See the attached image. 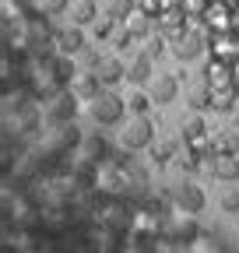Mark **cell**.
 <instances>
[{
    "label": "cell",
    "instance_id": "cell-27",
    "mask_svg": "<svg viewBox=\"0 0 239 253\" xmlns=\"http://www.w3.org/2000/svg\"><path fill=\"white\" fill-rule=\"evenodd\" d=\"M155 4L159 0H144V14H155Z\"/></svg>",
    "mask_w": 239,
    "mask_h": 253
},
{
    "label": "cell",
    "instance_id": "cell-2",
    "mask_svg": "<svg viewBox=\"0 0 239 253\" xmlns=\"http://www.w3.org/2000/svg\"><path fill=\"white\" fill-rule=\"evenodd\" d=\"M120 144L127 151H141V148H152L155 144V126L148 116H130L127 126H120Z\"/></svg>",
    "mask_w": 239,
    "mask_h": 253
},
{
    "label": "cell",
    "instance_id": "cell-9",
    "mask_svg": "<svg viewBox=\"0 0 239 253\" xmlns=\"http://www.w3.org/2000/svg\"><path fill=\"white\" fill-rule=\"evenodd\" d=\"M197 236H200V229H197L194 214H179L172 225H169V239H176V243H194Z\"/></svg>",
    "mask_w": 239,
    "mask_h": 253
},
{
    "label": "cell",
    "instance_id": "cell-4",
    "mask_svg": "<svg viewBox=\"0 0 239 253\" xmlns=\"http://www.w3.org/2000/svg\"><path fill=\"white\" fill-rule=\"evenodd\" d=\"M74 116H78V95H74V88L53 91V99H49V120H56V123H74Z\"/></svg>",
    "mask_w": 239,
    "mask_h": 253
},
{
    "label": "cell",
    "instance_id": "cell-7",
    "mask_svg": "<svg viewBox=\"0 0 239 253\" xmlns=\"http://www.w3.org/2000/svg\"><path fill=\"white\" fill-rule=\"evenodd\" d=\"M53 42H56L60 56H71V60H74V53L84 49V36H81V28H78V25H71V28H64V32H56Z\"/></svg>",
    "mask_w": 239,
    "mask_h": 253
},
{
    "label": "cell",
    "instance_id": "cell-16",
    "mask_svg": "<svg viewBox=\"0 0 239 253\" xmlns=\"http://www.w3.org/2000/svg\"><path fill=\"white\" fill-rule=\"evenodd\" d=\"M134 11H137V0H109V4H106V18H113L120 25H123Z\"/></svg>",
    "mask_w": 239,
    "mask_h": 253
},
{
    "label": "cell",
    "instance_id": "cell-12",
    "mask_svg": "<svg viewBox=\"0 0 239 253\" xmlns=\"http://www.w3.org/2000/svg\"><path fill=\"white\" fill-rule=\"evenodd\" d=\"M123 32H127V36L130 39H144V36H152V14H144L141 7L123 21Z\"/></svg>",
    "mask_w": 239,
    "mask_h": 253
},
{
    "label": "cell",
    "instance_id": "cell-17",
    "mask_svg": "<svg viewBox=\"0 0 239 253\" xmlns=\"http://www.w3.org/2000/svg\"><path fill=\"white\" fill-rule=\"evenodd\" d=\"M187 102H190V109H194V113H204L207 106H215V91H207V88H194V91L187 95Z\"/></svg>",
    "mask_w": 239,
    "mask_h": 253
},
{
    "label": "cell",
    "instance_id": "cell-22",
    "mask_svg": "<svg viewBox=\"0 0 239 253\" xmlns=\"http://www.w3.org/2000/svg\"><path fill=\"white\" fill-rule=\"evenodd\" d=\"M183 134H187L190 141L204 137V120H200V116H190V120H183Z\"/></svg>",
    "mask_w": 239,
    "mask_h": 253
},
{
    "label": "cell",
    "instance_id": "cell-19",
    "mask_svg": "<svg viewBox=\"0 0 239 253\" xmlns=\"http://www.w3.org/2000/svg\"><path fill=\"white\" fill-rule=\"evenodd\" d=\"M172 155H176V141H159V144H152V162L165 166Z\"/></svg>",
    "mask_w": 239,
    "mask_h": 253
},
{
    "label": "cell",
    "instance_id": "cell-8",
    "mask_svg": "<svg viewBox=\"0 0 239 253\" xmlns=\"http://www.w3.org/2000/svg\"><path fill=\"white\" fill-rule=\"evenodd\" d=\"M176 91H179V78L176 74H155L152 78V102L165 106L176 99Z\"/></svg>",
    "mask_w": 239,
    "mask_h": 253
},
{
    "label": "cell",
    "instance_id": "cell-15",
    "mask_svg": "<svg viewBox=\"0 0 239 253\" xmlns=\"http://www.w3.org/2000/svg\"><path fill=\"white\" fill-rule=\"evenodd\" d=\"M99 91H102V84H99V78H95L92 71L74 78V95H78V99H95Z\"/></svg>",
    "mask_w": 239,
    "mask_h": 253
},
{
    "label": "cell",
    "instance_id": "cell-13",
    "mask_svg": "<svg viewBox=\"0 0 239 253\" xmlns=\"http://www.w3.org/2000/svg\"><path fill=\"white\" fill-rule=\"evenodd\" d=\"M67 14H71V21H74L78 28H81V25H95V21H99V18H95V14H99L95 0H74Z\"/></svg>",
    "mask_w": 239,
    "mask_h": 253
},
{
    "label": "cell",
    "instance_id": "cell-6",
    "mask_svg": "<svg viewBox=\"0 0 239 253\" xmlns=\"http://www.w3.org/2000/svg\"><path fill=\"white\" fill-rule=\"evenodd\" d=\"M74 78H78V67H74V60L56 53V56L49 60V81H53L56 88H64V84H74Z\"/></svg>",
    "mask_w": 239,
    "mask_h": 253
},
{
    "label": "cell",
    "instance_id": "cell-21",
    "mask_svg": "<svg viewBox=\"0 0 239 253\" xmlns=\"http://www.w3.org/2000/svg\"><path fill=\"white\" fill-rule=\"evenodd\" d=\"M218 204H222V211L239 214V190H236V186H225V190H222V197H218Z\"/></svg>",
    "mask_w": 239,
    "mask_h": 253
},
{
    "label": "cell",
    "instance_id": "cell-24",
    "mask_svg": "<svg viewBox=\"0 0 239 253\" xmlns=\"http://www.w3.org/2000/svg\"><path fill=\"white\" fill-rule=\"evenodd\" d=\"M215 106L218 109H232V91H215Z\"/></svg>",
    "mask_w": 239,
    "mask_h": 253
},
{
    "label": "cell",
    "instance_id": "cell-18",
    "mask_svg": "<svg viewBox=\"0 0 239 253\" xmlns=\"http://www.w3.org/2000/svg\"><path fill=\"white\" fill-rule=\"evenodd\" d=\"M215 155H239V134L225 130V134L215 141Z\"/></svg>",
    "mask_w": 239,
    "mask_h": 253
},
{
    "label": "cell",
    "instance_id": "cell-23",
    "mask_svg": "<svg viewBox=\"0 0 239 253\" xmlns=\"http://www.w3.org/2000/svg\"><path fill=\"white\" fill-rule=\"evenodd\" d=\"M92 28H95V36H99V39H106L109 32H113V18H99V21H95Z\"/></svg>",
    "mask_w": 239,
    "mask_h": 253
},
{
    "label": "cell",
    "instance_id": "cell-5",
    "mask_svg": "<svg viewBox=\"0 0 239 253\" xmlns=\"http://www.w3.org/2000/svg\"><path fill=\"white\" fill-rule=\"evenodd\" d=\"M92 74L99 78V84L109 88V84H116V81H123V78H127V67L120 63V56H102L95 67H92Z\"/></svg>",
    "mask_w": 239,
    "mask_h": 253
},
{
    "label": "cell",
    "instance_id": "cell-11",
    "mask_svg": "<svg viewBox=\"0 0 239 253\" xmlns=\"http://www.w3.org/2000/svg\"><path fill=\"white\" fill-rule=\"evenodd\" d=\"M200 49H204V42H200V36H197V32H179V36H176V42H172V53H176L179 60H194Z\"/></svg>",
    "mask_w": 239,
    "mask_h": 253
},
{
    "label": "cell",
    "instance_id": "cell-20",
    "mask_svg": "<svg viewBox=\"0 0 239 253\" xmlns=\"http://www.w3.org/2000/svg\"><path fill=\"white\" fill-rule=\"evenodd\" d=\"M127 106H130V113H134V116H144V113H148V106H152V95H144V91H130V95H127Z\"/></svg>",
    "mask_w": 239,
    "mask_h": 253
},
{
    "label": "cell",
    "instance_id": "cell-28",
    "mask_svg": "<svg viewBox=\"0 0 239 253\" xmlns=\"http://www.w3.org/2000/svg\"><path fill=\"white\" fill-rule=\"evenodd\" d=\"M236 113H239V106H236Z\"/></svg>",
    "mask_w": 239,
    "mask_h": 253
},
{
    "label": "cell",
    "instance_id": "cell-25",
    "mask_svg": "<svg viewBox=\"0 0 239 253\" xmlns=\"http://www.w3.org/2000/svg\"><path fill=\"white\" fill-rule=\"evenodd\" d=\"M46 11H71V0H42Z\"/></svg>",
    "mask_w": 239,
    "mask_h": 253
},
{
    "label": "cell",
    "instance_id": "cell-3",
    "mask_svg": "<svg viewBox=\"0 0 239 253\" xmlns=\"http://www.w3.org/2000/svg\"><path fill=\"white\" fill-rule=\"evenodd\" d=\"M172 201H176V211L179 214H197V211H204V190L197 186V183H179L176 190H172Z\"/></svg>",
    "mask_w": 239,
    "mask_h": 253
},
{
    "label": "cell",
    "instance_id": "cell-26",
    "mask_svg": "<svg viewBox=\"0 0 239 253\" xmlns=\"http://www.w3.org/2000/svg\"><path fill=\"white\" fill-rule=\"evenodd\" d=\"M162 49H165V46H162V36L148 42V56H155V53H162Z\"/></svg>",
    "mask_w": 239,
    "mask_h": 253
},
{
    "label": "cell",
    "instance_id": "cell-29",
    "mask_svg": "<svg viewBox=\"0 0 239 253\" xmlns=\"http://www.w3.org/2000/svg\"><path fill=\"white\" fill-rule=\"evenodd\" d=\"M236 253H239V246H236Z\"/></svg>",
    "mask_w": 239,
    "mask_h": 253
},
{
    "label": "cell",
    "instance_id": "cell-10",
    "mask_svg": "<svg viewBox=\"0 0 239 253\" xmlns=\"http://www.w3.org/2000/svg\"><path fill=\"white\" fill-rule=\"evenodd\" d=\"M211 172L222 183H239V158L236 155H215L211 158Z\"/></svg>",
    "mask_w": 239,
    "mask_h": 253
},
{
    "label": "cell",
    "instance_id": "cell-14",
    "mask_svg": "<svg viewBox=\"0 0 239 253\" xmlns=\"http://www.w3.org/2000/svg\"><path fill=\"white\" fill-rule=\"evenodd\" d=\"M127 81L130 84H144V81H152V56L141 53L130 60V67H127Z\"/></svg>",
    "mask_w": 239,
    "mask_h": 253
},
{
    "label": "cell",
    "instance_id": "cell-1",
    "mask_svg": "<svg viewBox=\"0 0 239 253\" xmlns=\"http://www.w3.org/2000/svg\"><path fill=\"white\" fill-rule=\"evenodd\" d=\"M123 116H127V99H123V95L99 91L92 99V120L99 126H116V123H123Z\"/></svg>",
    "mask_w": 239,
    "mask_h": 253
}]
</instances>
